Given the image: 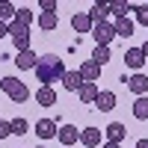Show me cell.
<instances>
[{
	"label": "cell",
	"mask_w": 148,
	"mask_h": 148,
	"mask_svg": "<svg viewBox=\"0 0 148 148\" xmlns=\"http://www.w3.org/2000/svg\"><path fill=\"white\" fill-rule=\"evenodd\" d=\"M125 65L133 68V74L145 65V53H142V47H130V51H125Z\"/></svg>",
	"instance_id": "cell-11"
},
{
	"label": "cell",
	"mask_w": 148,
	"mask_h": 148,
	"mask_svg": "<svg viewBox=\"0 0 148 148\" xmlns=\"http://www.w3.org/2000/svg\"><path fill=\"white\" fill-rule=\"evenodd\" d=\"M0 89H3L15 104L30 101V89H27V83H21L18 77H3V80H0Z\"/></svg>",
	"instance_id": "cell-2"
},
{
	"label": "cell",
	"mask_w": 148,
	"mask_h": 148,
	"mask_svg": "<svg viewBox=\"0 0 148 148\" xmlns=\"http://www.w3.org/2000/svg\"><path fill=\"white\" fill-rule=\"evenodd\" d=\"M36 148H45V145H36Z\"/></svg>",
	"instance_id": "cell-34"
},
{
	"label": "cell",
	"mask_w": 148,
	"mask_h": 148,
	"mask_svg": "<svg viewBox=\"0 0 148 148\" xmlns=\"http://www.w3.org/2000/svg\"><path fill=\"white\" fill-rule=\"evenodd\" d=\"M56 24H59V18H56V15H51V12H42V15H39V27H42V30H47V33L56 30Z\"/></svg>",
	"instance_id": "cell-23"
},
{
	"label": "cell",
	"mask_w": 148,
	"mask_h": 148,
	"mask_svg": "<svg viewBox=\"0 0 148 148\" xmlns=\"http://www.w3.org/2000/svg\"><path fill=\"white\" fill-rule=\"evenodd\" d=\"M113 12H110V3H92V9H89V18L95 21V24H104Z\"/></svg>",
	"instance_id": "cell-17"
},
{
	"label": "cell",
	"mask_w": 148,
	"mask_h": 148,
	"mask_svg": "<svg viewBox=\"0 0 148 148\" xmlns=\"http://www.w3.org/2000/svg\"><path fill=\"white\" fill-rule=\"evenodd\" d=\"M36 104H39V107H53V104H56V92H53V86H42V89L36 92Z\"/></svg>",
	"instance_id": "cell-15"
},
{
	"label": "cell",
	"mask_w": 148,
	"mask_h": 148,
	"mask_svg": "<svg viewBox=\"0 0 148 148\" xmlns=\"http://www.w3.org/2000/svg\"><path fill=\"white\" fill-rule=\"evenodd\" d=\"M71 27H74V33H92L95 21L89 18V12H74L71 15Z\"/></svg>",
	"instance_id": "cell-8"
},
{
	"label": "cell",
	"mask_w": 148,
	"mask_h": 148,
	"mask_svg": "<svg viewBox=\"0 0 148 148\" xmlns=\"http://www.w3.org/2000/svg\"><path fill=\"white\" fill-rule=\"evenodd\" d=\"M92 39H95V45H110V42L116 39V27L110 21L95 24V27H92Z\"/></svg>",
	"instance_id": "cell-3"
},
{
	"label": "cell",
	"mask_w": 148,
	"mask_h": 148,
	"mask_svg": "<svg viewBox=\"0 0 148 148\" xmlns=\"http://www.w3.org/2000/svg\"><path fill=\"white\" fill-rule=\"evenodd\" d=\"M12 62H15L21 71H30V68L36 71V65H39V56H36V53H33V47H30V51H21L15 59H12Z\"/></svg>",
	"instance_id": "cell-10"
},
{
	"label": "cell",
	"mask_w": 148,
	"mask_h": 148,
	"mask_svg": "<svg viewBox=\"0 0 148 148\" xmlns=\"http://www.w3.org/2000/svg\"><path fill=\"white\" fill-rule=\"evenodd\" d=\"M142 53H145V59H148V42H145V45H142Z\"/></svg>",
	"instance_id": "cell-33"
},
{
	"label": "cell",
	"mask_w": 148,
	"mask_h": 148,
	"mask_svg": "<svg viewBox=\"0 0 148 148\" xmlns=\"http://www.w3.org/2000/svg\"><path fill=\"white\" fill-rule=\"evenodd\" d=\"M59 83H62V86H65L68 92H80V86H83L86 80L80 77V71H65V74H62V80H59Z\"/></svg>",
	"instance_id": "cell-14"
},
{
	"label": "cell",
	"mask_w": 148,
	"mask_h": 148,
	"mask_svg": "<svg viewBox=\"0 0 148 148\" xmlns=\"http://www.w3.org/2000/svg\"><path fill=\"white\" fill-rule=\"evenodd\" d=\"M133 119L148 121V95H145V98H136V101H133Z\"/></svg>",
	"instance_id": "cell-20"
},
{
	"label": "cell",
	"mask_w": 148,
	"mask_h": 148,
	"mask_svg": "<svg viewBox=\"0 0 148 148\" xmlns=\"http://www.w3.org/2000/svg\"><path fill=\"white\" fill-rule=\"evenodd\" d=\"M77 71H80V77H83L86 83H95L98 77H101V65H98V62H92V59H86V62H83Z\"/></svg>",
	"instance_id": "cell-12"
},
{
	"label": "cell",
	"mask_w": 148,
	"mask_h": 148,
	"mask_svg": "<svg viewBox=\"0 0 148 148\" xmlns=\"http://www.w3.org/2000/svg\"><path fill=\"white\" fill-rule=\"evenodd\" d=\"M15 15H18V6L9 3V0H0V21H3V24H12Z\"/></svg>",
	"instance_id": "cell-18"
},
{
	"label": "cell",
	"mask_w": 148,
	"mask_h": 148,
	"mask_svg": "<svg viewBox=\"0 0 148 148\" xmlns=\"http://www.w3.org/2000/svg\"><path fill=\"white\" fill-rule=\"evenodd\" d=\"M95 110H101V113H110V110H116V92H101L95 101Z\"/></svg>",
	"instance_id": "cell-16"
},
{
	"label": "cell",
	"mask_w": 148,
	"mask_h": 148,
	"mask_svg": "<svg viewBox=\"0 0 148 148\" xmlns=\"http://www.w3.org/2000/svg\"><path fill=\"white\" fill-rule=\"evenodd\" d=\"M15 21L24 24V27H30V24H33V12H30L27 6H21V9H18V15H15Z\"/></svg>",
	"instance_id": "cell-26"
},
{
	"label": "cell",
	"mask_w": 148,
	"mask_h": 148,
	"mask_svg": "<svg viewBox=\"0 0 148 148\" xmlns=\"http://www.w3.org/2000/svg\"><path fill=\"white\" fill-rule=\"evenodd\" d=\"M116 36H121V39H127V36H133V21L130 18H116Z\"/></svg>",
	"instance_id": "cell-19"
},
{
	"label": "cell",
	"mask_w": 148,
	"mask_h": 148,
	"mask_svg": "<svg viewBox=\"0 0 148 148\" xmlns=\"http://www.w3.org/2000/svg\"><path fill=\"white\" fill-rule=\"evenodd\" d=\"M6 36H9V24L0 21V39H6Z\"/></svg>",
	"instance_id": "cell-30"
},
{
	"label": "cell",
	"mask_w": 148,
	"mask_h": 148,
	"mask_svg": "<svg viewBox=\"0 0 148 148\" xmlns=\"http://www.w3.org/2000/svg\"><path fill=\"white\" fill-rule=\"evenodd\" d=\"M9 36H12V39H18V36H30V27H24V24L12 21V24H9Z\"/></svg>",
	"instance_id": "cell-25"
},
{
	"label": "cell",
	"mask_w": 148,
	"mask_h": 148,
	"mask_svg": "<svg viewBox=\"0 0 148 148\" xmlns=\"http://www.w3.org/2000/svg\"><path fill=\"white\" fill-rule=\"evenodd\" d=\"M6 136H12V121L0 119V139H6Z\"/></svg>",
	"instance_id": "cell-29"
},
{
	"label": "cell",
	"mask_w": 148,
	"mask_h": 148,
	"mask_svg": "<svg viewBox=\"0 0 148 148\" xmlns=\"http://www.w3.org/2000/svg\"><path fill=\"white\" fill-rule=\"evenodd\" d=\"M92 62H98V65H107V62H110V45H95Z\"/></svg>",
	"instance_id": "cell-22"
},
{
	"label": "cell",
	"mask_w": 148,
	"mask_h": 148,
	"mask_svg": "<svg viewBox=\"0 0 148 148\" xmlns=\"http://www.w3.org/2000/svg\"><path fill=\"white\" fill-rule=\"evenodd\" d=\"M125 83H127V89L136 95V98H145V95H148V77H145V74L136 71V74H130Z\"/></svg>",
	"instance_id": "cell-7"
},
{
	"label": "cell",
	"mask_w": 148,
	"mask_h": 148,
	"mask_svg": "<svg viewBox=\"0 0 148 148\" xmlns=\"http://www.w3.org/2000/svg\"><path fill=\"white\" fill-rule=\"evenodd\" d=\"M133 12H136V21L142 24V27H148V3H139V6H133Z\"/></svg>",
	"instance_id": "cell-27"
},
{
	"label": "cell",
	"mask_w": 148,
	"mask_h": 148,
	"mask_svg": "<svg viewBox=\"0 0 148 148\" xmlns=\"http://www.w3.org/2000/svg\"><path fill=\"white\" fill-rule=\"evenodd\" d=\"M62 74H65V62H62L59 56H53V53L39 56L36 77H39V83H42V86H51V83H56V80H62Z\"/></svg>",
	"instance_id": "cell-1"
},
{
	"label": "cell",
	"mask_w": 148,
	"mask_h": 148,
	"mask_svg": "<svg viewBox=\"0 0 148 148\" xmlns=\"http://www.w3.org/2000/svg\"><path fill=\"white\" fill-rule=\"evenodd\" d=\"M12 133H15V136L30 133V121H27V119H12Z\"/></svg>",
	"instance_id": "cell-24"
},
{
	"label": "cell",
	"mask_w": 148,
	"mask_h": 148,
	"mask_svg": "<svg viewBox=\"0 0 148 148\" xmlns=\"http://www.w3.org/2000/svg\"><path fill=\"white\" fill-rule=\"evenodd\" d=\"M101 148H121V145H116V142H104Z\"/></svg>",
	"instance_id": "cell-31"
},
{
	"label": "cell",
	"mask_w": 148,
	"mask_h": 148,
	"mask_svg": "<svg viewBox=\"0 0 148 148\" xmlns=\"http://www.w3.org/2000/svg\"><path fill=\"white\" fill-rule=\"evenodd\" d=\"M56 139L62 142V148H74V142H80V130L74 127V125H59Z\"/></svg>",
	"instance_id": "cell-4"
},
{
	"label": "cell",
	"mask_w": 148,
	"mask_h": 148,
	"mask_svg": "<svg viewBox=\"0 0 148 148\" xmlns=\"http://www.w3.org/2000/svg\"><path fill=\"white\" fill-rule=\"evenodd\" d=\"M136 148H148V139H139V142H136Z\"/></svg>",
	"instance_id": "cell-32"
},
{
	"label": "cell",
	"mask_w": 148,
	"mask_h": 148,
	"mask_svg": "<svg viewBox=\"0 0 148 148\" xmlns=\"http://www.w3.org/2000/svg\"><path fill=\"white\" fill-rule=\"evenodd\" d=\"M98 95H101L98 83H83V86H80V92H77V98H80L83 104H95V101H98Z\"/></svg>",
	"instance_id": "cell-13"
},
{
	"label": "cell",
	"mask_w": 148,
	"mask_h": 148,
	"mask_svg": "<svg viewBox=\"0 0 148 148\" xmlns=\"http://www.w3.org/2000/svg\"><path fill=\"white\" fill-rule=\"evenodd\" d=\"M56 6H59L56 0H42V3H39V9L42 12H51V15H56Z\"/></svg>",
	"instance_id": "cell-28"
},
{
	"label": "cell",
	"mask_w": 148,
	"mask_h": 148,
	"mask_svg": "<svg viewBox=\"0 0 148 148\" xmlns=\"http://www.w3.org/2000/svg\"><path fill=\"white\" fill-rule=\"evenodd\" d=\"M56 130H59L56 119H39V121H36V136H39V139H53Z\"/></svg>",
	"instance_id": "cell-5"
},
{
	"label": "cell",
	"mask_w": 148,
	"mask_h": 148,
	"mask_svg": "<svg viewBox=\"0 0 148 148\" xmlns=\"http://www.w3.org/2000/svg\"><path fill=\"white\" fill-rule=\"evenodd\" d=\"M104 136H107V142L121 145V139L127 136V127L121 125V121H113V125H107V127H104Z\"/></svg>",
	"instance_id": "cell-9"
},
{
	"label": "cell",
	"mask_w": 148,
	"mask_h": 148,
	"mask_svg": "<svg viewBox=\"0 0 148 148\" xmlns=\"http://www.w3.org/2000/svg\"><path fill=\"white\" fill-rule=\"evenodd\" d=\"M101 139H104V130L101 127H83L80 130V145L83 148H98Z\"/></svg>",
	"instance_id": "cell-6"
},
{
	"label": "cell",
	"mask_w": 148,
	"mask_h": 148,
	"mask_svg": "<svg viewBox=\"0 0 148 148\" xmlns=\"http://www.w3.org/2000/svg\"><path fill=\"white\" fill-rule=\"evenodd\" d=\"M110 12H113L116 18H127V12H133V3H127V0H116V3H110Z\"/></svg>",
	"instance_id": "cell-21"
}]
</instances>
